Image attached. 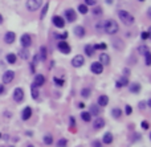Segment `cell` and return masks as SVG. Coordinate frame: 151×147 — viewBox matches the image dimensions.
I'll return each mask as SVG.
<instances>
[{
	"instance_id": "681fc988",
	"label": "cell",
	"mask_w": 151,
	"mask_h": 147,
	"mask_svg": "<svg viewBox=\"0 0 151 147\" xmlns=\"http://www.w3.org/2000/svg\"><path fill=\"white\" fill-rule=\"evenodd\" d=\"M101 28H103V24H102V23H98V24H97V29L100 31Z\"/></svg>"
},
{
	"instance_id": "4dcf8cb0",
	"label": "cell",
	"mask_w": 151,
	"mask_h": 147,
	"mask_svg": "<svg viewBox=\"0 0 151 147\" xmlns=\"http://www.w3.org/2000/svg\"><path fill=\"white\" fill-rule=\"evenodd\" d=\"M44 143L48 144V146H51V144H53V137H52L51 134H47L44 137Z\"/></svg>"
},
{
	"instance_id": "c3c4849f",
	"label": "cell",
	"mask_w": 151,
	"mask_h": 147,
	"mask_svg": "<svg viewBox=\"0 0 151 147\" xmlns=\"http://www.w3.org/2000/svg\"><path fill=\"white\" fill-rule=\"evenodd\" d=\"M4 90H5V88H4V85H0V96L4 93Z\"/></svg>"
},
{
	"instance_id": "30bf717a",
	"label": "cell",
	"mask_w": 151,
	"mask_h": 147,
	"mask_svg": "<svg viewBox=\"0 0 151 147\" xmlns=\"http://www.w3.org/2000/svg\"><path fill=\"white\" fill-rule=\"evenodd\" d=\"M15 40H16V33L15 32H7L4 34V42L5 44H13Z\"/></svg>"
},
{
	"instance_id": "8fae6325",
	"label": "cell",
	"mask_w": 151,
	"mask_h": 147,
	"mask_svg": "<svg viewBox=\"0 0 151 147\" xmlns=\"http://www.w3.org/2000/svg\"><path fill=\"white\" fill-rule=\"evenodd\" d=\"M65 17L69 23H73V21H76V19H77V15H76V12L72 8H68V9H65Z\"/></svg>"
},
{
	"instance_id": "836d02e7",
	"label": "cell",
	"mask_w": 151,
	"mask_h": 147,
	"mask_svg": "<svg viewBox=\"0 0 151 147\" xmlns=\"http://www.w3.org/2000/svg\"><path fill=\"white\" fill-rule=\"evenodd\" d=\"M113 44H114V47H115L117 49H122V47H123V42H122L121 40H118V38H114Z\"/></svg>"
},
{
	"instance_id": "603a6c76",
	"label": "cell",
	"mask_w": 151,
	"mask_h": 147,
	"mask_svg": "<svg viewBox=\"0 0 151 147\" xmlns=\"http://www.w3.org/2000/svg\"><path fill=\"white\" fill-rule=\"evenodd\" d=\"M5 60H7L8 64H15L17 60V56L15 55V53H8V55L5 56Z\"/></svg>"
},
{
	"instance_id": "e575fe53",
	"label": "cell",
	"mask_w": 151,
	"mask_h": 147,
	"mask_svg": "<svg viewBox=\"0 0 151 147\" xmlns=\"http://www.w3.org/2000/svg\"><path fill=\"white\" fill-rule=\"evenodd\" d=\"M68 146V140L65 138H61V139L57 142V147H66Z\"/></svg>"
},
{
	"instance_id": "91938a15",
	"label": "cell",
	"mask_w": 151,
	"mask_h": 147,
	"mask_svg": "<svg viewBox=\"0 0 151 147\" xmlns=\"http://www.w3.org/2000/svg\"><path fill=\"white\" fill-rule=\"evenodd\" d=\"M0 138H1V134H0Z\"/></svg>"
},
{
	"instance_id": "6f0895ef",
	"label": "cell",
	"mask_w": 151,
	"mask_h": 147,
	"mask_svg": "<svg viewBox=\"0 0 151 147\" xmlns=\"http://www.w3.org/2000/svg\"><path fill=\"white\" fill-rule=\"evenodd\" d=\"M150 139H151V133H150Z\"/></svg>"
},
{
	"instance_id": "1f68e13d",
	"label": "cell",
	"mask_w": 151,
	"mask_h": 147,
	"mask_svg": "<svg viewBox=\"0 0 151 147\" xmlns=\"http://www.w3.org/2000/svg\"><path fill=\"white\" fill-rule=\"evenodd\" d=\"M90 94H92V92H90L89 88H84V89L81 90V96H82L84 98H89Z\"/></svg>"
},
{
	"instance_id": "6125c7cd",
	"label": "cell",
	"mask_w": 151,
	"mask_h": 147,
	"mask_svg": "<svg viewBox=\"0 0 151 147\" xmlns=\"http://www.w3.org/2000/svg\"><path fill=\"white\" fill-rule=\"evenodd\" d=\"M1 147H3V146H1Z\"/></svg>"
},
{
	"instance_id": "bcb514c9",
	"label": "cell",
	"mask_w": 151,
	"mask_h": 147,
	"mask_svg": "<svg viewBox=\"0 0 151 147\" xmlns=\"http://www.w3.org/2000/svg\"><path fill=\"white\" fill-rule=\"evenodd\" d=\"M146 52H148L147 51V47H139V53H146Z\"/></svg>"
},
{
	"instance_id": "52a82bcc",
	"label": "cell",
	"mask_w": 151,
	"mask_h": 147,
	"mask_svg": "<svg viewBox=\"0 0 151 147\" xmlns=\"http://www.w3.org/2000/svg\"><path fill=\"white\" fill-rule=\"evenodd\" d=\"M84 64H85V58H84V56L77 55V56H74V57H73L72 65L74 66V68H81Z\"/></svg>"
},
{
	"instance_id": "8d00e7d4",
	"label": "cell",
	"mask_w": 151,
	"mask_h": 147,
	"mask_svg": "<svg viewBox=\"0 0 151 147\" xmlns=\"http://www.w3.org/2000/svg\"><path fill=\"white\" fill-rule=\"evenodd\" d=\"M48 8H49V4L47 3V4L44 5V7H42L41 15H40V19H44V17H45V15H47V12H48Z\"/></svg>"
},
{
	"instance_id": "11a10c76",
	"label": "cell",
	"mask_w": 151,
	"mask_h": 147,
	"mask_svg": "<svg viewBox=\"0 0 151 147\" xmlns=\"http://www.w3.org/2000/svg\"><path fill=\"white\" fill-rule=\"evenodd\" d=\"M27 147H34V146H33V144H28Z\"/></svg>"
},
{
	"instance_id": "b9f144b4",
	"label": "cell",
	"mask_w": 151,
	"mask_h": 147,
	"mask_svg": "<svg viewBox=\"0 0 151 147\" xmlns=\"http://www.w3.org/2000/svg\"><path fill=\"white\" fill-rule=\"evenodd\" d=\"M92 146H93V147H103L102 143H101V140H93Z\"/></svg>"
},
{
	"instance_id": "4fadbf2b",
	"label": "cell",
	"mask_w": 151,
	"mask_h": 147,
	"mask_svg": "<svg viewBox=\"0 0 151 147\" xmlns=\"http://www.w3.org/2000/svg\"><path fill=\"white\" fill-rule=\"evenodd\" d=\"M93 127H94V130H101V129H103V127H105V119H103V118H97V119H94Z\"/></svg>"
},
{
	"instance_id": "9f6ffc18",
	"label": "cell",
	"mask_w": 151,
	"mask_h": 147,
	"mask_svg": "<svg viewBox=\"0 0 151 147\" xmlns=\"http://www.w3.org/2000/svg\"><path fill=\"white\" fill-rule=\"evenodd\" d=\"M150 33H151V27H150Z\"/></svg>"
},
{
	"instance_id": "f546056e",
	"label": "cell",
	"mask_w": 151,
	"mask_h": 147,
	"mask_svg": "<svg viewBox=\"0 0 151 147\" xmlns=\"http://www.w3.org/2000/svg\"><path fill=\"white\" fill-rule=\"evenodd\" d=\"M88 11H89V8H88L86 4H80V5H78V12H80V13L86 15V13H88Z\"/></svg>"
},
{
	"instance_id": "8992f818",
	"label": "cell",
	"mask_w": 151,
	"mask_h": 147,
	"mask_svg": "<svg viewBox=\"0 0 151 147\" xmlns=\"http://www.w3.org/2000/svg\"><path fill=\"white\" fill-rule=\"evenodd\" d=\"M13 78H15L13 70H5L3 77H1V81H3V84H11V82L13 81Z\"/></svg>"
},
{
	"instance_id": "e0dca14e",
	"label": "cell",
	"mask_w": 151,
	"mask_h": 147,
	"mask_svg": "<svg viewBox=\"0 0 151 147\" xmlns=\"http://www.w3.org/2000/svg\"><path fill=\"white\" fill-rule=\"evenodd\" d=\"M100 62L102 64V65H109V64H110V56L107 55V53H101Z\"/></svg>"
},
{
	"instance_id": "d4e9b609",
	"label": "cell",
	"mask_w": 151,
	"mask_h": 147,
	"mask_svg": "<svg viewBox=\"0 0 151 147\" xmlns=\"http://www.w3.org/2000/svg\"><path fill=\"white\" fill-rule=\"evenodd\" d=\"M19 56H20L23 60H28V58H29V52H28L27 48H23V49H20V52H19Z\"/></svg>"
},
{
	"instance_id": "60d3db41",
	"label": "cell",
	"mask_w": 151,
	"mask_h": 147,
	"mask_svg": "<svg viewBox=\"0 0 151 147\" xmlns=\"http://www.w3.org/2000/svg\"><path fill=\"white\" fill-rule=\"evenodd\" d=\"M85 4H86V5L93 7V5H96V4H97V0H85Z\"/></svg>"
},
{
	"instance_id": "94428289",
	"label": "cell",
	"mask_w": 151,
	"mask_h": 147,
	"mask_svg": "<svg viewBox=\"0 0 151 147\" xmlns=\"http://www.w3.org/2000/svg\"><path fill=\"white\" fill-rule=\"evenodd\" d=\"M9 147H13V146H9Z\"/></svg>"
},
{
	"instance_id": "ac0fdd59",
	"label": "cell",
	"mask_w": 151,
	"mask_h": 147,
	"mask_svg": "<svg viewBox=\"0 0 151 147\" xmlns=\"http://www.w3.org/2000/svg\"><path fill=\"white\" fill-rule=\"evenodd\" d=\"M97 102H98V106H102V107L106 106L107 103H109V97L107 96H100Z\"/></svg>"
},
{
	"instance_id": "ee69618b",
	"label": "cell",
	"mask_w": 151,
	"mask_h": 147,
	"mask_svg": "<svg viewBox=\"0 0 151 147\" xmlns=\"http://www.w3.org/2000/svg\"><path fill=\"white\" fill-rule=\"evenodd\" d=\"M93 12H94V15H101V13H102V9H101L100 7H96Z\"/></svg>"
},
{
	"instance_id": "9c48e42d",
	"label": "cell",
	"mask_w": 151,
	"mask_h": 147,
	"mask_svg": "<svg viewBox=\"0 0 151 147\" xmlns=\"http://www.w3.org/2000/svg\"><path fill=\"white\" fill-rule=\"evenodd\" d=\"M20 42H21V47H23V48H29L31 44H32L31 36H29L28 33H24L23 36H21V38H20Z\"/></svg>"
},
{
	"instance_id": "44dd1931",
	"label": "cell",
	"mask_w": 151,
	"mask_h": 147,
	"mask_svg": "<svg viewBox=\"0 0 151 147\" xmlns=\"http://www.w3.org/2000/svg\"><path fill=\"white\" fill-rule=\"evenodd\" d=\"M31 94H32V98H33V99H37L38 96H40L37 86L34 85V84H32V86H31Z\"/></svg>"
},
{
	"instance_id": "7dc6e473",
	"label": "cell",
	"mask_w": 151,
	"mask_h": 147,
	"mask_svg": "<svg viewBox=\"0 0 151 147\" xmlns=\"http://www.w3.org/2000/svg\"><path fill=\"white\" fill-rule=\"evenodd\" d=\"M144 107H146V103H144V102H139V109L143 110Z\"/></svg>"
},
{
	"instance_id": "cb8c5ba5",
	"label": "cell",
	"mask_w": 151,
	"mask_h": 147,
	"mask_svg": "<svg viewBox=\"0 0 151 147\" xmlns=\"http://www.w3.org/2000/svg\"><path fill=\"white\" fill-rule=\"evenodd\" d=\"M127 84H129V80H127V77H121V78L117 81L115 86H117V88H122V86H126Z\"/></svg>"
},
{
	"instance_id": "680465c9",
	"label": "cell",
	"mask_w": 151,
	"mask_h": 147,
	"mask_svg": "<svg viewBox=\"0 0 151 147\" xmlns=\"http://www.w3.org/2000/svg\"><path fill=\"white\" fill-rule=\"evenodd\" d=\"M139 1H144V0H139Z\"/></svg>"
},
{
	"instance_id": "7402d4cb",
	"label": "cell",
	"mask_w": 151,
	"mask_h": 147,
	"mask_svg": "<svg viewBox=\"0 0 151 147\" xmlns=\"http://www.w3.org/2000/svg\"><path fill=\"white\" fill-rule=\"evenodd\" d=\"M102 142L105 144H110L111 142H113V134H111V133H106L105 135H103V138H102Z\"/></svg>"
},
{
	"instance_id": "277c9868",
	"label": "cell",
	"mask_w": 151,
	"mask_h": 147,
	"mask_svg": "<svg viewBox=\"0 0 151 147\" xmlns=\"http://www.w3.org/2000/svg\"><path fill=\"white\" fill-rule=\"evenodd\" d=\"M13 101L17 103H20L24 101V90L21 89V88H16L13 90Z\"/></svg>"
},
{
	"instance_id": "d6986e66",
	"label": "cell",
	"mask_w": 151,
	"mask_h": 147,
	"mask_svg": "<svg viewBox=\"0 0 151 147\" xmlns=\"http://www.w3.org/2000/svg\"><path fill=\"white\" fill-rule=\"evenodd\" d=\"M111 117L115 118V119H119L121 117H122V109H119V107H114V109H111Z\"/></svg>"
},
{
	"instance_id": "7a4b0ae2",
	"label": "cell",
	"mask_w": 151,
	"mask_h": 147,
	"mask_svg": "<svg viewBox=\"0 0 151 147\" xmlns=\"http://www.w3.org/2000/svg\"><path fill=\"white\" fill-rule=\"evenodd\" d=\"M118 17H119L121 21L126 25H131L134 23V16L131 13H129L127 11H118Z\"/></svg>"
},
{
	"instance_id": "ba28073f",
	"label": "cell",
	"mask_w": 151,
	"mask_h": 147,
	"mask_svg": "<svg viewBox=\"0 0 151 147\" xmlns=\"http://www.w3.org/2000/svg\"><path fill=\"white\" fill-rule=\"evenodd\" d=\"M90 70H92L94 74H101V73L103 72V65L100 61H96L90 65Z\"/></svg>"
},
{
	"instance_id": "3957f363",
	"label": "cell",
	"mask_w": 151,
	"mask_h": 147,
	"mask_svg": "<svg viewBox=\"0 0 151 147\" xmlns=\"http://www.w3.org/2000/svg\"><path fill=\"white\" fill-rule=\"evenodd\" d=\"M27 9L29 12H36L42 5V0H27Z\"/></svg>"
},
{
	"instance_id": "6da1fadb",
	"label": "cell",
	"mask_w": 151,
	"mask_h": 147,
	"mask_svg": "<svg viewBox=\"0 0 151 147\" xmlns=\"http://www.w3.org/2000/svg\"><path fill=\"white\" fill-rule=\"evenodd\" d=\"M103 28H105V32L109 34H115L118 31H119V27H118V23L113 19L110 20H106L105 24H103Z\"/></svg>"
},
{
	"instance_id": "5bb4252c",
	"label": "cell",
	"mask_w": 151,
	"mask_h": 147,
	"mask_svg": "<svg viewBox=\"0 0 151 147\" xmlns=\"http://www.w3.org/2000/svg\"><path fill=\"white\" fill-rule=\"evenodd\" d=\"M53 24H55V27L57 28H64V25H65V21H64V19L60 16H55L53 17Z\"/></svg>"
},
{
	"instance_id": "74e56055",
	"label": "cell",
	"mask_w": 151,
	"mask_h": 147,
	"mask_svg": "<svg viewBox=\"0 0 151 147\" xmlns=\"http://www.w3.org/2000/svg\"><path fill=\"white\" fill-rule=\"evenodd\" d=\"M151 37V33L150 32H142L141 33V38L142 40H147V38Z\"/></svg>"
},
{
	"instance_id": "f1b7e54d",
	"label": "cell",
	"mask_w": 151,
	"mask_h": 147,
	"mask_svg": "<svg viewBox=\"0 0 151 147\" xmlns=\"http://www.w3.org/2000/svg\"><path fill=\"white\" fill-rule=\"evenodd\" d=\"M92 115H98L100 114V109H98V105H92L90 106V111H89Z\"/></svg>"
},
{
	"instance_id": "9a60e30c",
	"label": "cell",
	"mask_w": 151,
	"mask_h": 147,
	"mask_svg": "<svg viewBox=\"0 0 151 147\" xmlns=\"http://www.w3.org/2000/svg\"><path fill=\"white\" fill-rule=\"evenodd\" d=\"M34 85L37 86H42L45 84V77L42 74H36V77H34V82H33Z\"/></svg>"
},
{
	"instance_id": "7bdbcfd3",
	"label": "cell",
	"mask_w": 151,
	"mask_h": 147,
	"mask_svg": "<svg viewBox=\"0 0 151 147\" xmlns=\"http://www.w3.org/2000/svg\"><path fill=\"white\" fill-rule=\"evenodd\" d=\"M56 37H57V38H61V40H64V38L68 37V33H66V32H64L62 34H56Z\"/></svg>"
},
{
	"instance_id": "7c38bea8",
	"label": "cell",
	"mask_w": 151,
	"mask_h": 147,
	"mask_svg": "<svg viewBox=\"0 0 151 147\" xmlns=\"http://www.w3.org/2000/svg\"><path fill=\"white\" fill-rule=\"evenodd\" d=\"M31 117H32V107L31 106L24 107L23 111H21V119H23V121H28Z\"/></svg>"
},
{
	"instance_id": "83f0119b",
	"label": "cell",
	"mask_w": 151,
	"mask_h": 147,
	"mask_svg": "<svg viewBox=\"0 0 151 147\" xmlns=\"http://www.w3.org/2000/svg\"><path fill=\"white\" fill-rule=\"evenodd\" d=\"M40 60H41V61H45V60H47V48H45V47H41V48H40Z\"/></svg>"
},
{
	"instance_id": "db71d44e",
	"label": "cell",
	"mask_w": 151,
	"mask_h": 147,
	"mask_svg": "<svg viewBox=\"0 0 151 147\" xmlns=\"http://www.w3.org/2000/svg\"><path fill=\"white\" fill-rule=\"evenodd\" d=\"M0 23H3V16L0 15Z\"/></svg>"
},
{
	"instance_id": "f6af8a7d",
	"label": "cell",
	"mask_w": 151,
	"mask_h": 147,
	"mask_svg": "<svg viewBox=\"0 0 151 147\" xmlns=\"http://www.w3.org/2000/svg\"><path fill=\"white\" fill-rule=\"evenodd\" d=\"M141 126H142V129H143V130H148V127H150L147 122H142V123H141Z\"/></svg>"
},
{
	"instance_id": "d6a6232c",
	"label": "cell",
	"mask_w": 151,
	"mask_h": 147,
	"mask_svg": "<svg viewBox=\"0 0 151 147\" xmlns=\"http://www.w3.org/2000/svg\"><path fill=\"white\" fill-rule=\"evenodd\" d=\"M144 62H146L147 66L151 65V53L150 52H146V53H144Z\"/></svg>"
},
{
	"instance_id": "f35d334b",
	"label": "cell",
	"mask_w": 151,
	"mask_h": 147,
	"mask_svg": "<svg viewBox=\"0 0 151 147\" xmlns=\"http://www.w3.org/2000/svg\"><path fill=\"white\" fill-rule=\"evenodd\" d=\"M53 81H55V84L57 86H62V85H64V80H62V78H57V77H55Z\"/></svg>"
},
{
	"instance_id": "4316f807",
	"label": "cell",
	"mask_w": 151,
	"mask_h": 147,
	"mask_svg": "<svg viewBox=\"0 0 151 147\" xmlns=\"http://www.w3.org/2000/svg\"><path fill=\"white\" fill-rule=\"evenodd\" d=\"M81 119H82L84 122H90L92 114H90L89 111H82V113H81Z\"/></svg>"
},
{
	"instance_id": "ffe728a7",
	"label": "cell",
	"mask_w": 151,
	"mask_h": 147,
	"mask_svg": "<svg viewBox=\"0 0 151 147\" xmlns=\"http://www.w3.org/2000/svg\"><path fill=\"white\" fill-rule=\"evenodd\" d=\"M130 92L134 93V94H138V93L141 92V85H139L138 82H133L130 85Z\"/></svg>"
},
{
	"instance_id": "f5cc1de1",
	"label": "cell",
	"mask_w": 151,
	"mask_h": 147,
	"mask_svg": "<svg viewBox=\"0 0 151 147\" xmlns=\"http://www.w3.org/2000/svg\"><path fill=\"white\" fill-rule=\"evenodd\" d=\"M147 106H148V107H151V98L148 99V102H147Z\"/></svg>"
},
{
	"instance_id": "d590c367",
	"label": "cell",
	"mask_w": 151,
	"mask_h": 147,
	"mask_svg": "<svg viewBox=\"0 0 151 147\" xmlns=\"http://www.w3.org/2000/svg\"><path fill=\"white\" fill-rule=\"evenodd\" d=\"M94 47V49H100V51H105V49L107 48V45L105 44V42H101V44H96V45H93Z\"/></svg>"
},
{
	"instance_id": "816d5d0a",
	"label": "cell",
	"mask_w": 151,
	"mask_h": 147,
	"mask_svg": "<svg viewBox=\"0 0 151 147\" xmlns=\"http://www.w3.org/2000/svg\"><path fill=\"white\" fill-rule=\"evenodd\" d=\"M147 16H148V17H150V19H151V7L148 8V11H147Z\"/></svg>"
},
{
	"instance_id": "484cf974",
	"label": "cell",
	"mask_w": 151,
	"mask_h": 147,
	"mask_svg": "<svg viewBox=\"0 0 151 147\" xmlns=\"http://www.w3.org/2000/svg\"><path fill=\"white\" fill-rule=\"evenodd\" d=\"M94 51H96V49H94V47H93V45H86L85 47V53H86V56H89V57H92L93 55H94Z\"/></svg>"
},
{
	"instance_id": "2e32d148",
	"label": "cell",
	"mask_w": 151,
	"mask_h": 147,
	"mask_svg": "<svg viewBox=\"0 0 151 147\" xmlns=\"http://www.w3.org/2000/svg\"><path fill=\"white\" fill-rule=\"evenodd\" d=\"M74 34L77 37H84V36H85V28H84L82 25L74 27Z\"/></svg>"
},
{
	"instance_id": "f907efd6",
	"label": "cell",
	"mask_w": 151,
	"mask_h": 147,
	"mask_svg": "<svg viewBox=\"0 0 151 147\" xmlns=\"http://www.w3.org/2000/svg\"><path fill=\"white\" fill-rule=\"evenodd\" d=\"M70 125L74 126V118H73V117H70Z\"/></svg>"
},
{
	"instance_id": "5b68a950",
	"label": "cell",
	"mask_w": 151,
	"mask_h": 147,
	"mask_svg": "<svg viewBox=\"0 0 151 147\" xmlns=\"http://www.w3.org/2000/svg\"><path fill=\"white\" fill-rule=\"evenodd\" d=\"M57 48H59V51L61 52V53H64V55H69V53H70V51H72V49H70V45H69L65 40L59 41Z\"/></svg>"
},
{
	"instance_id": "ab89813d",
	"label": "cell",
	"mask_w": 151,
	"mask_h": 147,
	"mask_svg": "<svg viewBox=\"0 0 151 147\" xmlns=\"http://www.w3.org/2000/svg\"><path fill=\"white\" fill-rule=\"evenodd\" d=\"M125 113H126L127 115H131V113H133V107H131L130 105H126V107H125Z\"/></svg>"
}]
</instances>
